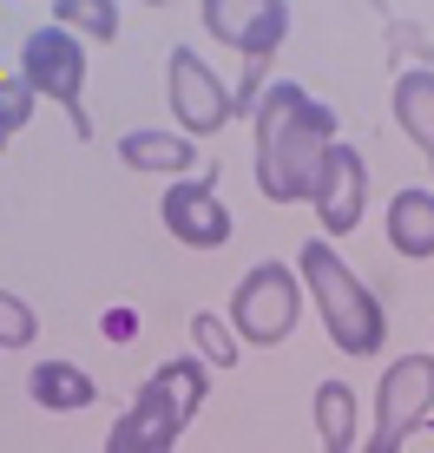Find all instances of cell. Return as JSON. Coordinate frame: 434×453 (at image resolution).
I'll return each mask as SVG.
<instances>
[{
	"instance_id": "1",
	"label": "cell",
	"mask_w": 434,
	"mask_h": 453,
	"mask_svg": "<svg viewBox=\"0 0 434 453\" xmlns=\"http://www.w3.org/2000/svg\"><path fill=\"white\" fill-rule=\"evenodd\" d=\"M336 105L316 99L297 80H270L263 99L251 105V178L263 191V204H309L316 191V165L336 145Z\"/></svg>"
},
{
	"instance_id": "2",
	"label": "cell",
	"mask_w": 434,
	"mask_h": 453,
	"mask_svg": "<svg viewBox=\"0 0 434 453\" xmlns=\"http://www.w3.org/2000/svg\"><path fill=\"white\" fill-rule=\"evenodd\" d=\"M297 276H303V296L316 303L322 335H329L336 349L355 355V362L382 355V342H389V309H382V296L343 263V250L322 243V237H309L297 250Z\"/></svg>"
},
{
	"instance_id": "3",
	"label": "cell",
	"mask_w": 434,
	"mask_h": 453,
	"mask_svg": "<svg viewBox=\"0 0 434 453\" xmlns=\"http://www.w3.org/2000/svg\"><path fill=\"white\" fill-rule=\"evenodd\" d=\"M290 20H297L290 0H198V27H205L217 46L244 53V80L230 86L237 112H251V105L263 99V86H270V59H276V46L290 40Z\"/></svg>"
},
{
	"instance_id": "4",
	"label": "cell",
	"mask_w": 434,
	"mask_h": 453,
	"mask_svg": "<svg viewBox=\"0 0 434 453\" xmlns=\"http://www.w3.org/2000/svg\"><path fill=\"white\" fill-rule=\"evenodd\" d=\"M303 303L309 296H303L297 263L263 257V263H251V270L237 276V289H230V329H237L244 349H276V342L297 335Z\"/></svg>"
},
{
	"instance_id": "5",
	"label": "cell",
	"mask_w": 434,
	"mask_h": 453,
	"mask_svg": "<svg viewBox=\"0 0 434 453\" xmlns=\"http://www.w3.org/2000/svg\"><path fill=\"white\" fill-rule=\"evenodd\" d=\"M13 73H20L27 86H34V99H53L59 112H66L73 138H92V119H86V40H73L66 27H34V34L20 40V59H13Z\"/></svg>"
},
{
	"instance_id": "6",
	"label": "cell",
	"mask_w": 434,
	"mask_h": 453,
	"mask_svg": "<svg viewBox=\"0 0 434 453\" xmlns=\"http://www.w3.org/2000/svg\"><path fill=\"white\" fill-rule=\"evenodd\" d=\"M434 420V355H395L376 381V434H362L355 453H401L415 427Z\"/></svg>"
},
{
	"instance_id": "7",
	"label": "cell",
	"mask_w": 434,
	"mask_h": 453,
	"mask_svg": "<svg viewBox=\"0 0 434 453\" xmlns=\"http://www.w3.org/2000/svg\"><path fill=\"white\" fill-rule=\"evenodd\" d=\"M165 105H172V125L184 138H211V132H224V125L237 119L230 80L198 46H172V53H165Z\"/></svg>"
},
{
	"instance_id": "8",
	"label": "cell",
	"mask_w": 434,
	"mask_h": 453,
	"mask_svg": "<svg viewBox=\"0 0 434 453\" xmlns=\"http://www.w3.org/2000/svg\"><path fill=\"white\" fill-rule=\"evenodd\" d=\"M309 211H316L322 243L349 237V230L362 224V211H368V158H362L355 145H343V138H336V145L322 151L316 191H309Z\"/></svg>"
},
{
	"instance_id": "9",
	"label": "cell",
	"mask_w": 434,
	"mask_h": 453,
	"mask_svg": "<svg viewBox=\"0 0 434 453\" xmlns=\"http://www.w3.org/2000/svg\"><path fill=\"white\" fill-rule=\"evenodd\" d=\"M159 224H165V237L184 243V250H224L230 237H237L230 204H224V191H217L211 178H178V184H165Z\"/></svg>"
},
{
	"instance_id": "10",
	"label": "cell",
	"mask_w": 434,
	"mask_h": 453,
	"mask_svg": "<svg viewBox=\"0 0 434 453\" xmlns=\"http://www.w3.org/2000/svg\"><path fill=\"white\" fill-rule=\"evenodd\" d=\"M119 165L172 184L198 178V138H184L178 125H132V132H119Z\"/></svg>"
},
{
	"instance_id": "11",
	"label": "cell",
	"mask_w": 434,
	"mask_h": 453,
	"mask_svg": "<svg viewBox=\"0 0 434 453\" xmlns=\"http://www.w3.org/2000/svg\"><path fill=\"white\" fill-rule=\"evenodd\" d=\"M389 112H395V125H401V138H408V145L428 158V191H434V59L395 73Z\"/></svg>"
},
{
	"instance_id": "12",
	"label": "cell",
	"mask_w": 434,
	"mask_h": 453,
	"mask_svg": "<svg viewBox=\"0 0 434 453\" xmlns=\"http://www.w3.org/2000/svg\"><path fill=\"white\" fill-rule=\"evenodd\" d=\"M138 395H151L165 414L178 420V427H191L198 408L211 401V368L198 362V355H165V362L145 374V388H138Z\"/></svg>"
},
{
	"instance_id": "13",
	"label": "cell",
	"mask_w": 434,
	"mask_h": 453,
	"mask_svg": "<svg viewBox=\"0 0 434 453\" xmlns=\"http://www.w3.org/2000/svg\"><path fill=\"white\" fill-rule=\"evenodd\" d=\"M382 230H389V250L408 263H428L434 257V191L428 184H408V191L389 197V217H382Z\"/></svg>"
},
{
	"instance_id": "14",
	"label": "cell",
	"mask_w": 434,
	"mask_h": 453,
	"mask_svg": "<svg viewBox=\"0 0 434 453\" xmlns=\"http://www.w3.org/2000/svg\"><path fill=\"white\" fill-rule=\"evenodd\" d=\"M309 414H316V447L322 453H355L362 447V395H355L349 381H316Z\"/></svg>"
},
{
	"instance_id": "15",
	"label": "cell",
	"mask_w": 434,
	"mask_h": 453,
	"mask_svg": "<svg viewBox=\"0 0 434 453\" xmlns=\"http://www.w3.org/2000/svg\"><path fill=\"white\" fill-rule=\"evenodd\" d=\"M178 434L184 427L151 395H132V408L112 420V434H105V453H178Z\"/></svg>"
},
{
	"instance_id": "16",
	"label": "cell",
	"mask_w": 434,
	"mask_h": 453,
	"mask_svg": "<svg viewBox=\"0 0 434 453\" xmlns=\"http://www.w3.org/2000/svg\"><path fill=\"white\" fill-rule=\"evenodd\" d=\"M27 395H34V408H46V414H86V408H99V381H92L80 362H34Z\"/></svg>"
},
{
	"instance_id": "17",
	"label": "cell",
	"mask_w": 434,
	"mask_h": 453,
	"mask_svg": "<svg viewBox=\"0 0 434 453\" xmlns=\"http://www.w3.org/2000/svg\"><path fill=\"white\" fill-rule=\"evenodd\" d=\"M191 355L205 368H217V374H230L244 362V342H237V329H230V316H217V309H198L191 316Z\"/></svg>"
},
{
	"instance_id": "18",
	"label": "cell",
	"mask_w": 434,
	"mask_h": 453,
	"mask_svg": "<svg viewBox=\"0 0 434 453\" xmlns=\"http://www.w3.org/2000/svg\"><path fill=\"white\" fill-rule=\"evenodd\" d=\"M46 20L66 27L73 40H119V7L112 0H53Z\"/></svg>"
},
{
	"instance_id": "19",
	"label": "cell",
	"mask_w": 434,
	"mask_h": 453,
	"mask_svg": "<svg viewBox=\"0 0 434 453\" xmlns=\"http://www.w3.org/2000/svg\"><path fill=\"white\" fill-rule=\"evenodd\" d=\"M34 86L20 80V73H0V151L13 145V138L27 132V119H34Z\"/></svg>"
},
{
	"instance_id": "20",
	"label": "cell",
	"mask_w": 434,
	"mask_h": 453,
	"mask_svg": "<svg viewBox=\"0 0 434 453\" xmlns=\"http://www.w3.org/2000/svg\"><path fill=\"white\" fill-rule=\"evenodd\" d=\"M34 335H40L34 303H27V296H13V289H0V355H13V349H34Z\"/></svg>"
},
{
	"instance_id": "21",
	"label": "cell",
	"mask_w": 434,
	"mask_h": 453,
	"mask_svg": "<svg viewBox=\"0 0 434 453\" xmlns=\"http://www.w3.org/2000/svg\"><path fill=\"white\" fill-rule=\"evenodd\" d=\"M99 335H105V342H132V335H138V309H132V303H112V309L99 316Z\"/></svg>"
},
{
	"instance_id": "22",
	"label": "cell",
	"mask_w": 434,
	"mask_h": 453,
	"mask_svg": "<svg viewBox=\"0 0 434 453\" xmlns=\"http://www.w3.org/2000/svg\"><path fill=\"white\" fill-rule=\"evenodd\" d=\"M428 427H434V420H428Z\"/></svg>"
},
{
	"instance_id": "23",
	"label": "cell",
	"mask_w": 434,
	"mask_h": 453,
	"mask_svg": "<svg viewBox=\"0 0 434 453\" xmlns=\"http://www.w3.org/2000/svg\"><path fill=\"white\" fill-rule=\"evenodd\" d=\"M428 355H434V349H428Z\"/></svg>"
}]
</instances>
